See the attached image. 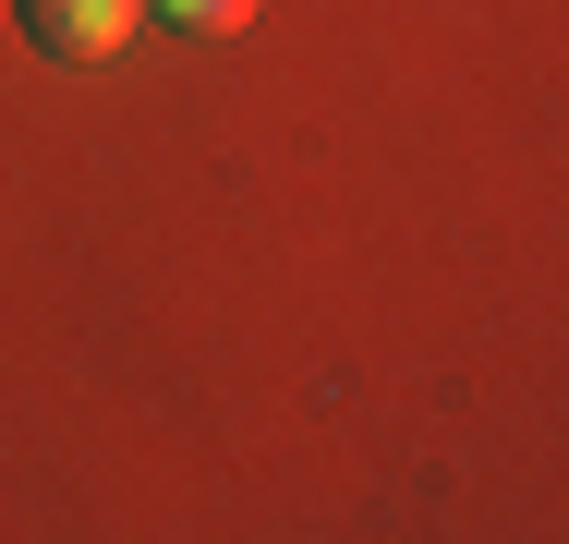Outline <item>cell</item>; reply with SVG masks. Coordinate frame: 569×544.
Returning <instances> with one entry per match:
<instances>
[{"label": "cell", "mask_w": 569, "mask_h": 544, "mask_svg": "<svg viewBox=\"0 0 569 544\" xmlns=\"http://www.w3.org/2000/svg\"><path fill=\"white\" fill-rule=\"evenodd\" d=\"M12 12H24V37H37L49 61H110L146 0H12Z\"/></svg>", "instance_id": "obj_1"}, {"label": "cell", "mask_w": 569, "mask_h": 544, "mask_svg": "<svg viewBox=\"0 0 569 544\" xmlns=\"http://www.w3.org/2000/svg\"><path fill=\"white\" fill-rule=\"evenodd\" d=\"M146 12H170V24H207V37H230V24H254V0H146Z\"/></svg>", "instance_id": "obj_2"}]
</instances>
